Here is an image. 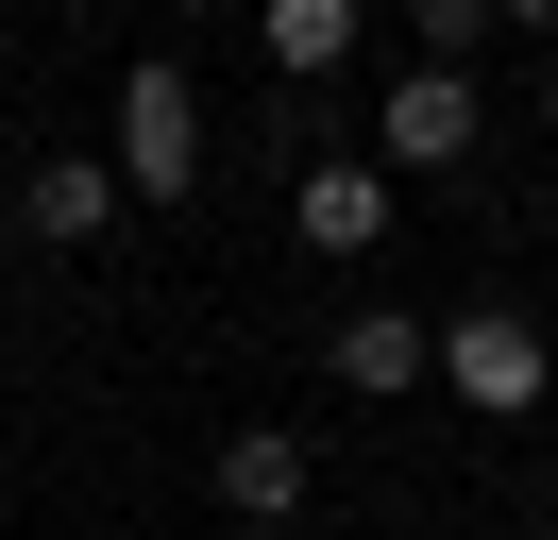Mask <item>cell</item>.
<instances>
[{
    "label": "cell",
    "mask_w": 558,
    "mask_h": 540,
    "mask_svg": "<svg viewBox=\"0 0 558 540\" xmlns=\"http://www.w3.org/2000/svg\"><path fill=\"white\" fill-rule=\"evenodd\" d=\"M119 202H186V186H204V85H186V68L170 51H136V68H119Z\"/></svg>",
    "instance_id": "1"
},
{
    "label": "cell",
    "mask_w": 558,
    "mask_h": 540,
    "mask_svg": "<svg viewBox=\"0 0 558 540\" xmlns=\"http://www.w3.org/2000/svg\"><path fill=\"white\" fill-rule=\"evenodd\" d=\"M440 389L474 405V422H524V405L558 389V338L524 321V304H457L440 321Z\"/></svg>",
    "instance_id": "2"
},
{
    "label": "cell",
    "mask_w": 558,
    "mask_h": 540,
    "mask_svg": "<svg viewBox=\"0 0 558 540\" xmlns=\"http://www.w3.org/2000/svg\"><path fill=\"white\" fill-rule=\"evenodd\" d=\"M474 68H389V119H373V169L389 186H440V169H474Z\"/></svg>",
    "instance_id": "3"
},
{
    "label": "cell",
    "mask_w": 558,
    "mask_h": 540,
    "mask_svg": "<svg viewBox=\"0 0 558 540\" xmlns=\"http://www.w3.org/2000/svg\"><path fill=\"white\" fill-rule=\"evenodd\" d=\"M305 506H322V456H305V422H238V439H220V524L288 540Z\"/></svg>",
    "instance_id": "4"
},
{
    "label": "cell",
    "mask_w": 558,
    "mask_h": 540,
    "mask_svg": "<svg viewBox=\"0 0 558 540\" xmlns=\"http://www.w3.org/2000/svg\"><path fill=\"white\" fill-rule=\"evenodd\" d=\"M322 371H339L355 405H407V389H440V321H407V304H339Z\"/></svg>",
    "instance_id": "5"
},
{
    "label": "cell",
    "mask_w": 558,
    "mask_h": 540,
    "mask_svg": "<svg viewBox=\"0 0 558 540\" xmlns=\"http://www.w3.org/2000/svg\"><path fill=\"white\" fill-rule=\"evenodd\" d=\"M288 236H305V254H389V169L373 152H305V186H288Z\"/></svg>",
    "instance_id": "6"
},
{
    "label": "cell",
    "mask_w": 558,
    "mask_h": 540,
    "mask_svg": "<svg viewBox=\"0 0 558 540\" xmlns=\"http://www.w3.org/2000/svg\"><path fill=\"white\" fill-rule=\"evenodd\" d=\"M17 236H35V254L119 236V169H102V152H35V169H17Z\"/></svg>",
    "instance_id": "7"
},
{
    "label": "cell",
    "mask_w": 558,
    "mask_h": 540,
    "mask_svg": "<svg viewBox=\"0 0 558 540\" xmlns=\"http://www.w3.org/2000/svg\"><path fill=\"white\" fill-rule=\"evenodd\" d=\"M355 34H373V0H254V51H271V85H339Z\"/></svg>",
    "instance_id": "8"
},
{
    "label": "cell",
    "mask_w": 558,
    "mask_h": 540,
    "mask_svg": "<svg viewBox=\"0 0 558 540\" xmlns=\"http://www.w3.org/2000/svg\"><path fill=\"white\" fill-rule=\"evenodd\" d=\"M490 34H508L490 0H407V68H474Z\"/></svg>",
    "instance_id": "9"
},
{
    "label": "cell",
    "mask_w": 558,
    "mask_h": 540,
    "mask_svg": "<svg viewBox=\"0 0 558 540\" xmlns=\"http://www.w3.org/2000/svg\"><path fill=\"white\" fill-rule=\"evenodd\" d=\"M490 17H508V34H542V51H558V0H490Z\"/></svg>",
    "instance_id": "10"
},
{
    "label": "cell",
    "mask_w": 558,
    "mask_h": 540,
    "mask_svg": "<svg viewBox=\"0 0 558 540\" xmlns=\"http://www.w3.org/2000/svg\"><path fill=\"white\" fill-rule=\"evenodd\" d=\"M542 135H558V51H542Z\"/></svg>",
    "instance_id": "11"
},
{
    "label": "cell",
    "mask_w": 558,
    "mask_h": 540,
    "mask_svg": "<svg viewBox=\"0 0 558 540\" xmlns=\"http://www.w3.org/2000/svg\"><path fill=\"white\" fill-rule=\"evenodd\" d=\"M0 51H17V0H0Z\"/></svg>",
    "instance_id": "12"
}]
</instances>
